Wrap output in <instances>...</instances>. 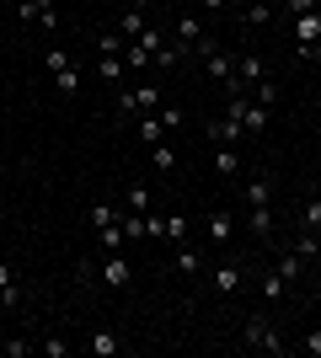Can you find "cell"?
<instances>
[{
  "label": "cell",
  "instance_id": "1",
  "mask_svg": "<svg viewBox=\"0 0 321 358\" xmlns=\"http://www.w3.org/2000/svg\"><path fill=\"white\" fill-rule=\"evenodd\" d=\"M241 348H246V353H290L284 331L268 327V321H257V315H252V321L241 327Z\"/></svg>",
  "mask_w": 321,
  "mask_h": 358
},
{
  "label": "cell",
  "instance_id": "2",
  "mask_svg": "<svg viewBox=\"0 0 321 358\" xmlns=\"http://www.w3.org/2000/svg\"><path fill=\"white\" fill-rule=\"evenodd\" d=\"M225 113H230L236 123H241L246 134H262V129H268V113H273V107L252 102V96H225Z\"/></svg>",
  "mask_w": 321,
  "mask_h": 358
},
{
  "label": "cell",
  "instance_id": "3",
  "mask_svg": "<svg viewBox=\"0 0 321 358\" xmlns=\"http://www.w3.org/2000/svg\"><path fill=\"white\" fill-rule=\"evenodd\" d=\"M204 134H209V145H241V139H246V129H241L236 118H230V113H220L214 123H204Z\"/></svg>",
  "mask_w": 321,
  "mask_h": 358
},
{
  "label": "cell",
  "instance_id": "4",
  "mask_svg": "<svg viewBox=\"0 0 321 358\" xmlns=\"http://www.w3.org/2000/svg\"><path fill=\"white\" fill-rule=\"evenodd\" d=\"M316 43H321V11L294 16V54H311Z\"/></svg>",
  "mask_w": 321,
  "mask_h": 358
},
{
  "label": "cell",
  "instance_id": "5",
  "mask_svg": "<svg viewBox=\"0 0 321 358\" xmlns=\"http://www.w3.org/2000/svg\"><path fill=\"white\" fill-rule=\"evenodd\" d=\"M204 75H209L214 86H230V80H236V59L214 48V54H204Z\"/></svg>",
  "mask_w": 321,
  "mask_h": 358
},
{
  "label": "cell",
  "instance_id": "6",
  "mask_svg": "<svg viewBox=\"0 0 321 358\" xmlns=\"http://www.w3.org/2000/svg\"><path fill=\"white\" fill-rule=\"evenodd\" d=\"M246 209H273V182L262 177H246Z\"/></svg>",
  "mask_w": 321,
  "mask_h": 358
},
{
  "label": "cell",
  "instance_id": "7",
  "mask_svg": "<svg viewBox=\"0 0 321 358\" xmlns=\"http://www.w3.org/2000/svg\"><path fill=\"white\" fill-rule=\"evenodd\" d=\"M236 289H241V262L225 257V262L214 268V294H236Z\"/></svg>",
  "mask_w": 321,
  "mask_h": 358
},
{
  "label": "cell",
  "instance_id": "8",
  "mask_svg": "<svg viewBox=\"0 0 321 358\" xmlns=\"http://www.w3.org/2000/svg\"><path fill=\"white\" fill-rule=\"evenodd\" d=\"M102 278H107V289H129V284H134L129 257H107V262H102Z\"/></svg>",
  "mask_w": 321,
  "mask_h": 358
},
{
  "label": "cell",
  "instance_id": "9",
  "mask_svg": "<svg viewBox=\"0 0 321 358\" xmlns=\"http://www.w3.org/2000/svg\"><path fill=\"white\" fill-rule=\"evenodd\" d=\"M150 27V22H145V0H134V6H129V11L118 16V38H129V43H134L139 32Z\"/></svg>",
  "mask_w": 321,
  "mask_h": 358
},
{
  "label": "cell",
  "instance_id": "10",
  "mask_svg": "<svg viewBox=\"0 0 321 358\" xmlns=\"http://www.w3.org/2000/svg\"><path fill=\"white\" fill-rule=\"evenodd\" d=\"M236 75H241L246 91H252L257 80H268V59H262V54H241V59H236Z\"/></svg>",
  "mask_w": 321,
  "mask_h": 358
},
{
  "label": "cell",
  "instance_id": "11",
  "mask_svg": "<svg viewBox=\"0 0 321 358\" xmlns=\"http://www.w3.org/2000/svg\"><path fill=\"white\" fill-rule=\"evenodd\" d=\"M204 236H209L214 246H230V236H236V220H230V214H209V220H204Z\"/></svg>",
  "mask_w": 321,
  "mask_h": 358
},
{
  "label": "cell",
  "instance_id": "12",
  "mask_svg": "<svg viewBox=\"0 0 321 358\" xmlns=\"http://www.w3.org/2000/svg\"><path fill=\"white\" fill-rule=\"evenodd\" d=\"M294 257H300V262L321 257V230H306V224H300V236H294Z\"/></svg>",
  "mask_w": 321,
  "mask_h": 358
},
{
  "label": "cell",
  "instance_id": "13",
  "mask_svg": "<svg viewBox=\"0 0 321 358\" xmlns=\"http://www.w3.org/2000/svg\"><path fill=\"white\" fill-rule=\"evenodd\" d=\"M268 22H273V6H268V0H246L241 27H268Z\"/></svg>",
  "mask_w": 321,
  "mask_h": 358
},
{
  "label": "cell",
  "instance_id": "14",
  "mask_svg": "<svg viewBox=\"0 0 321 358\" xmlns=\"http://www.w3.org/2000/svg\"><path fill=\"white\" fill-rule=\"evenodd\" d=\"M214 171L236 177V171H241V150H236V145H214Z\"/></svg>",
  "mask_w": 321,
  "mask_h": 358
},
{
  "label": "cell",
  "instance_id": "15",
  "mask_svg": "<svg viewBox=\"0 0 321 358\" xmlns=\"http://www.w3.org/2000/svg\"><path fill=\"white\" fill-rule=\"evenodd\" d=\"M123 209H129V214H150V187H145V182H129V193H123Z\"/></svg>",
  "mask_w": 321,
  "mask_h": 358
},
{
  "label": "cell",
  "instance_id": "16",
  "mask_svg": "<svg viewBox=\"0 0 321 358\" xmlns=\"http://www.w3.org/2000/svg\"><path fill=\"white\" fill-rule=\"evenodd\" d=\"M134 134L145 139V145H161V134H166V129H161V113H139V123H134Z\"/></svg>",
  "mask_w": 321,
  "mask_h": 358
},
{
  "label": "cell",
  "instance_id": "17",
  "mask_svg": "<svg viewBox=\"0 0 321 358\" xmlns=\"http://www.w3.org/2000/svg\"><path fill=\"white\" fill-rule=\"evenodd\" d=\"M0 305H6V310H16V305H22V289H16V273L6 268V262H0Z\"/></svg>",
  "mask_w": 321,
  "mask_h": 358
},
{
  "label": "cell",
  "instance_id": "18",
  "mask_svg": "<svg viewBox=\"0 0 321 358\" xmlns=\"http://www.w3.org/2000/svg\"><path fill=\"white\" fill-rule=\"evenodd\" d=\"M86 348H92L97 358H113V353H118V337H113V331H107V327H97L92 337H86Z\"/></svg>",
  "mask_w": 321,
  "mask_h": 358
},
{
  "label": "cell",
  "instance_id": "19",
  "mask_svg": "<svg viewBox=\"0 0 321 358\" xmlns=\"http://www.w3.org/2000/svg\"><path fill=\"white\" fill-rule=\"evenodd\" d=\"M97 75H102L107 86H118V75H123V54H97Z\"/></svg>",
  "mask_w": 321,
  "mask_h": 358
},
{
  "label": "cell",
  "instance_id": "20",
  "mask_svg": "<svg viewBox=\"0 0 321 358\" xmlns=\"http://www.w3.org/2000/svg\"><path fill=\"white\" fill-rule=\"evenodd\" d=\"M161 236L183 246V241H187V214H161Z\"/></svg>",
  "mask_w": 321,
  "mask_h": 358
},
{
  "label": "cell",
  "instance_id": "21",
  "mask_svg": "<svg viewBox=\"0 0 321 358\" xmlns=\"http://www.w3.org/2000/svg\"><path fill=\"white\" fill-rule=\"evenodd\" d=\"M86 220H92L97 230H107V224H118V220H123V209H113V203H92V209H86Z\"/></svg>",
  "mask_w": 321,
  "mask_h": 358
},
{
  "label": "cell",
  "instance_id": "22",
  "mask_svg": "<svg viewBox=\"0 0 321 358\" xmlns=\"http://www.w3.org/2000/svg\"><path fill=\"white\" fill-rule=\"evenodd\" d=\"M123 241H139V236H150V220H145V214H129V209H123Z\"/></svg>",
  "mask_w": 321,
  "mask_h": 358
},
{
  "label": "cell",
  "instance_id": "23",
  "mask_svg": "<svg viewBox=\"0 0 321 358\" xmlns=\"http://www.w3.org/2000/svg\"><path fill=\"white\" fill-rule=\"evenodd\" d=\"M76 86H80V70H76V64H64V70L54 75V91H59V96H76Z\"/></svg>",
  "mask_w": 321,
  "mask_h": 358
},
{
  "label": "cell",
  "instance_id": "24",
  "mask_svg": "<svg viewBox=\"0 0 321 358\" xmlns=\"http://www.w3.org/2000/svg\"><path fill=\"white\" fill-rule=\"evenodd\" d=\"M284 289H290V278H284V273H262V299H284Z\"/></svg>",
  "mask_w": 321,
  "mask_h": 358
},
{
  "label": "cell",
  "instance_id": "25",
  "mask_svg": "<svg viewBox=\"0 0 321 358\" xmlns=\"http://www.w3.org/2000/svg\"><path fill=\"white\" fill-rule=\"evenodd\" d=\"M43 11H54V0H16V16H22V22H38Z\"/></svg>",
  "mask_w": 321,
  "mask_h": 358
},
{
  "label": "cell",
  "instance_id": "26",
  "mask_svg": "<svg viewBox=\"0 0 321 358\" xmlns=\"http://www.w3.org/2000/svg\"><path fill=\"white\" fill-rule=\"evenodd\" d=\"M300 224H306V230H321V193H311V198H306V209H300Z\"/></svg>",
  "mask_w": 321,
  "mask_h": 358
},
{
  "label": "cell",
  "instance_id": "27",
  "mask_svg": "<svg viewBox=\"0 0 321 358\" xmlns=\"http://www.w3.org/2000/svg\"><path fill=\"white\" fill-rule=\"evenodd\" d=\"M199 268H204V262H199V252H193V246H177V273H183V278H193Z\"/></svg>",
  "mask_w": 321,
  "mask_h": 358
},
{
  "label": "cell",
  "instance_id": "28",
  "mask_svg": "<svg viewBox=\"0 0 321 358\" xmlns=\"http://www.w3.org/2000/svg\"><path fill=\"white\" fill-rule=\"evenodd\" d=\"M64 64H70V48H59V43H54V48H43V70H48V75H59Z\"/></svg>",
  "mask_w": 321,
  "mask_h": 358
},
{
  "label": "cell",
  "instance_id": "29",
  "mask_svg": "<svg viewBox=\"0 0 321 358\" xmlns=\"http://www.w3.org/2000/svg\"><path fill=\"white\" fill-rule=\"evenodd\" d=\"M134 107L139 113H155V107H161V91L155 86H134Z\"/></svg>",
  "mask_w": 321,
  "mask_h": 358
},
{
  "label": "cell",
  "instance_id": "30",
  "mask_svg": "<svg viewBox=\"0 0 321 358\" xmlns=\"http://www.w3.org/2000/svg\"><path fill=\"white\" fill-rule=\"evenodd\" d=\"M150 166L155 171H171V166H177V150L171 145H150Z\"/></svg>",
  "mask_w": 321,
  "mask_h": 358
},
{
  "label": "cell",
  "instance_id": "31",
  "mask_svg": "<svg viewBox=\"0 0 321 358\" xmlns=\"http://www.w3.org/2000/svg\"><path fill=\"white\" fill-rule=\"evenodd\" d=\"M123 64H129V70H145V64H150V48H139V43H123Z\"/></svg>",
  "mask_w": 321,
  "mask_h": 358
},
{
  "label": "cell",
  "instance_id": "32",
  "mask_svg": "<svg viewBox=\"0 0 321 358\" xmlns=\"http://www.w3.org/2000/svg\"><path fill=\"white\" fill-rule=\"evenodd\" d=\"M246 96H252V102H262V107H273V102H278V86H273V80H257Z\"/></svg>",
  "mask_w": 321,
  "mask_h": 358
},
{
  "label": "cell",
  "instance_id": "33",
  "mask_svg": "<svg viewBox=\"0 0 321 358\" xmlns=\"http://www.w3.org/2000/svg\"><path fill=\"white\" fill-rule=\"evenodd\" d=\"M123 43L129 38H118V32H97V54H123Z\"/></svg>",
  "mask_w": 321,
  "mask_h": 358
},
{
  "label": "cell",
  "instance_id": "34",
  "mask_svg": "<svg viewBox=\"0 0 321 358\" xmlns=\"http://www.w3.org/2000/svg\"><path fill=\"white\" fill-rule=\"evenodd\" d=\"M246 220H252V230H257V236H273V209H252Z\"/></svg>",
  "mask_w": 321,
  "mask_h": 358
},
{
  "label": "cell",
  "instance_id": "35",
  "mask_svg": "<svg viewBox=\"0 0 321 358\" xmlns=\"http://www.w3.org/2000/svg\"><path fill=\"white\" fill-rule=\"evenodd\" d=\"M97 241H102V252H118V246H123V224H107V230H97Z\"/></svg>",
  "mask_w": 321,
  "mask_h": 358
},
{
  "label": "cell",
  "instance_id": "36",
  "mask_svg": "<svg viewBox=\"0 0 321 358\" xmlns=\"http://www.w3.org/2000/svg\"><path fill=\"white\" fill-rule=\"evenodd\" d=\"M294 348H300V353H316V358H321V327H311V331H306V337H300Z\"/></svg>",
  "mask_w": 321,
  "mask_h": 358
},
{
  "label": "cell",
  "instance_id": "37",
  "mask_svg": "<svg viewBox=\"0 0 321 358\" xmlns=\"http://www.w3.org/2000/svg\"><path fill=\"white\" fill-rule=\"evenodd\" d=\"M300 268H306V262H300V257H278V273H284V278H290V284H294V278H300Z\"/></svg>",
  "mask_w": 321,
  "mask_h": 358
},
{
  "label": "cell",
  "instance_id": "38",
  "mask_svg": "<svg viewBox=\"0 0 321 358\" xmlns=\"http://www.w3.org/2000/svg\"><path fill=\"white\" fill-rule=\"evenodd\" d=\"M118 118H139V107H134V91H118Z\"/></svg>",
  "mask_w": 321,
  "mask_h": 358
},
{
  "label": "cell",
  "instance_id": "39",
  "mask_svg": "<svg viewBox=\"0 0 321 358\" xmlns=\"http://www.w3.org/2000/svg\"><path fill=\"white\" fill-rule=\"evenodd\" d=\"M43 353L48 358H64V353H70V343H64V337H43Z\"/></svg>",
  "mask_w": 321,
  "mask_h": 358
},
{
  "label": "cell",
  "instance_id": "40",
  "mask_svg": "<svg viewBox=\"0 0 321 358\" xmlns=\"http://www.w3.org/2000/svg\"><path fill=\"white\" fill-rule=\"evenodd\" d=\"M161 129H183V107H161Z\"/></svg>",
  "mask_w": 321,
  "mask_h": 358
},
{
  "label": "cell",
  "instance_id": "41",
  "mask_svg": "<svg viewBox=\"0 0 321 358\" xmlns=\"http://www.w3.org/2000/svg\"><path fill=\"white\" fill-rule=\"evenodd\" d=\"M311 11H321V0H290V16H311Z\"/></svg>",
  "mask_w": 321,
  "mask_h": 358
},
{
  "label": "cell",
  "instance_id": "42",
  "mask_svg": "<svg viewBox=\"0 0 321 358\" xmlns=\"http://www.w3.org/2000/svg\"><path fill=\"white\" fill-rule=\"evenodd\" d=\"M204 6H209V11H225V6H230V0H204Z\"/></svg>",
  "mask_w": 321,
  "mask_h": 358
},
{
  "label": "cell",
  "instance_id": "43",
  "mask_svg": "<svg viewBox=\"0 0 321 358\" xmlns=\"http://www.w3.org/2000/svg\"><path fill=\"white\" fill-rule=\"evenodd\" d=\"M306 59H316V64H321V43H316V48H311V54H306Z\"/></svg>",
  "mask_w": 321,
  "mask_h": 358
},
{
  "label": "cell",
  "instance_id": "44",
  "mask_svg": "<svg viewBox=\"0 0 321 358\" xmlns=\"http://www.w3.org/2000/svg\"><path fill=\"white\" fill-rule=\"evenodd\" d=\"M316 315H321V310H316Z\"/></svg>",
  "mask_w": 321,
  "mask_h": 358
}]
</instances>
